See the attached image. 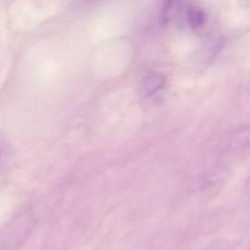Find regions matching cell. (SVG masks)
Segmentation results:
<instances>
[{
    "label": "cell",
    "mask_w": 250,
    "mask_h": 250,
    "mask_svg": "<svg viewBox=\"0 0 250 250\" xmlns=\"http://www.w3.org/2000/svg\"><path fill=\"white\" fill-rule=\"evenodd\" d=\"M175 0H166L165 4H164L163 8L162 9V13H161V22L162 24H165L169 20V14L172 10V6H173L174 2Z\"/></svg>",
    "instance_id": "3"
},
{
    "label": "cell",
    "mask_w": 250,
    "mask_h": 250,
    "mask_svg": "<svg viewBox=\"0 0 250 250\" xmlns=\"http://www.w3.org/2000/svg\"><path fill=\"white\" fill-rule=\"evenodd\" d=\"M81 2H83V3H87V2H91L95 1V0H79Z\"/></svg>",
    "instance_id": "4"
},
{
    "label": "cell",
    "mask_w": 250,
    "mask_h": 250,
    "mask_svg": "<svg viewBox=\"0 0 250 250\" xmlns=\"http://www.w3.org/2000/svg\"><path fill=\"white\" fill-rule=\"evenodd\" d=\"M165 83V79L161 74H153L147 77L145 83L147 93L152 94L160 90Z\"/></svg>",
    "instance_id": "2"
},
{
    "label": "cell",
    "mask_w": 250,
    "mask_h": 250,
    "mask_svg": "<svg viewBox=\"0 0 250 250\" xmlns=\"http://www.w3.org/2000/svg\"><path fill=\"white\" fill-rule=\"evenodd\" d=\"M188 20L191 27L199 28L206 24V14L200 8L191 6L188 10Z\"/></svg>",
    "instance_id": "1"
},
{
    "label": "cell",
    "mask_w": 250,
    "mask_h": 250,
    "mask_svg": "<svg viewBox=\"0 0 250 250\" xmlns=\"http://www.w3.org/2000/svg\"><path fill=\"white\" fill-rule=\"evenodd\" d=\"M1 156H2V150L0 148V157H1Z\"/></svg>",
    "instance_id": "5"
}]
</instances>
